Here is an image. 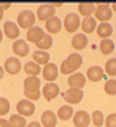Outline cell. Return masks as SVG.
Instances as JSON below:
<instances>
[{
    "instance_id": "19",
    "label": "cell",
    "mask_w": 116,
    "mask_h": 127,
    "mask_svg": "<svg viewBox=\"0 0 116 127\" xmlns=\"http://www.w3.org/2000/svg\"><path fill=\"white\" fill-rule=\"evenodd\" d=\"M56 122H57V116H56V113H53V111H49V110L43 111L41 122H40L43 127H56Z\"/></svg>"
},
{
    "instance_id": "34",
    "label": "cell",
    "mask_w": 116,
    "mask_h": 127,
    "mask_svg": "<svg viewBox=\"0 0 116 127\" xmlns=\"http://www.w3.org/2000/svg\"><path fill=\"white\" fill-rule=\"evenodd\" d=\"M105 126L107 127H116V113L108 114V118L105 119Z\"/></svg>"
},
{
    "instance_id": "9",
    "label": "cell",
    "mask_w": 116,
    "mask_h": 127,
    "mask_svg": "<svg viewBox=\"0 0 116 127\" xmlns=\"http://www.w3.org/2000/svg\"><path fill=\"white\" fill-rule=\"evenodd\" d=\"M67 83H69V87L70 89H83L86 84V76L83 73H73L70 75L69 79H67Z\"/></svg>"
},
{
    "instance_id": "40",
    "label": "cell",
    "mask_w": 116,
    "mask_h": 127,
    "mask_svg": "<svg viewBox=\"0 0 116 127\" xmlns=\"http://www.w3.org/2000/svg\"><path fill=\"white\" fill-rule=\"evenodd\" d=\"M111 11H113V13H116V2L111 5Z\"/></svg>"
},
{
    "instance_id": "2",
    "label": "cell",
    "mask_w": 116,
    "mask_h": 127,
    "mask_svg": "<svg viewBox=\"0 0 116 127\" xmlns=\"http://www.w3.org/2000/svg\"><path fill=\"white\" fill-rule=\"evenodd\" d=\"M83 65V57L78 53H72L69 57L61 64V73L62 75H73Z\"/></svg>"
},
{
    "instance_id": "16",
    "label": "cell",
    "mask_w": 116,
    "mask_h": 127,
    "mask_svg": "<svg viewBox=\"0 0 116 127\" xmlns=\"http://www.w3.org/2000/svg\"><path fill=\"white\" fill-rule=\"evenodd\" d=\"M45 30L41 29V27H37V26H34L32 27V29H29L27 30V41H30V43H35V45H37V43L40 41V40H41L43 37H45Z\"/></svg>"
},
{
    "instance_id": "1",
    "label": "cell",
    "mask_w": 116,
    "mask_h": 127,
    "mask_svg": "<svg viewBox=\"0 0 116 127\" xmlns=\"http://www.w3.org/2000/svg\"><path fill=\"white\" fill-rule=\"evenodd\" d=\"M24 95L27 100L37 102L41 95V83L38 76H27L24 79Z\"/></svg>"
},
{
    "instance_id": "22",
    "label": "cell",
    "mask_w": 116,
    "mask_h": 127,
    "mask_svg": "<svg viewBox=\"0 0 116 127\" xmlns=\"http://www.w3.org/2000/svg\"><path fill=\"white\" fill-rule=\"evenodd\" d=\"M75 111L72 108V105H62L61 108L57 110V113H56V116H57L61 121H69V119L73 118Z\"/></svg>"
},
{
    "instance_id": "31",
    "label": "cell",
    "mask_w": 116,
    "mask_h": 127,
    "mask_svg": "<svg viewBox=\"0 0 116 127\" xmlns=\"http://www.w3.org/2000/svg\"><path fill=\"white\" fill-rule=\"evenodd\" d=\"M103 71H105L107 75H110V76H116V59H110V61L105 64Z\"/></svg>"
},
{
    "instance_id": "5",
    "label": "cell",
    "mask_w": 116,
    "mask_h": 127,
    "mask_svg": "<svg viewBox=\"0 0 116 127\" xmlns=\"http://www.w3.org/2000/svg\"><path fill=\"white\" fill-rule=\"evenodd\" d=\"M35 19H37V16H35L32 11L29 10H26V11H22V13H19L18 16V27L19 29H32L34 27V24H35Z\"/></svg>"
},
{
    "instance_id": "20",
    "label": "cell",
    "mask_w": 116,
    "mask_h": 127,
    "mask_svg": "<svg viewBox=\"0 0 116 127\" xmlns=\"http://www.w3.org/2000/svg\"><path fill=\"white\" fill-rule=\"evenodd\" d=\"M81 30H83V33L87 35V33H92V32H95V29H97V21L91 16V18H84L81 21Z\"/></svg>"
},
{
    "instance_id": "6",
    "label": "cell",
    "mask_w": 116,
    "mask_h": 127,
    "mask_svg": "<svg viewBox=\"0 0 116 127\" xmlns=\"http://www.w3.org/2000/svg\"><path fill=\"white\" fill-rule=\"evenodd\" d=\"M54 16H56V8L51 5V3H43V5L38 6L37 18L40 19V21L46 22V21H49L51 18H54Z\"/></svg>"
},
{
    "instance_id": "35",
    "label": "cell",
    "mask_w": 116,
    "mask_h": 127,
    "mask_svg": "<svg viewBox=\"0 0 116 127\" xmlns=\"http://www.w3.org/2000/svg\"><path fill=\"white\" fill-rule=\"evenodd\" d=\"M0 127H11L10 121H6L5 118H0Z\"/></svg>"
},
{
    "instance_id": "38",
    "label": "cell",
    "mask_w": 116,
    "mask_h": 127,
    "mask_svg": "<svg viewBox=\"0 0 116 127\" xmlns=\"http://www.w3.org/2000/svg\"><path fill=\"white\" fill-rule=\"evenodd\" d=\"M3 75H5V68H3V67H0V79L3 78Z\"/></svg>"
},
{
    "instance_id": "12",
    "label": "cell",
    "mask_w": 116,
    "mask_h": 127,
    "mask_svg": "<svg viewBox=\"0 0 116 127\" xmlns=\"http://www.w3.org/2000/svg\"><path fill=\"white\" fill-rule=\"evenodd\" d=\"M41 75H43V78H45L48 83H53L54 79L57 78V75H59L57 65H56V64H46L45 68H41Z\"/></svg>"
},
{
    "instance_id": "21",
    "label": "cell",
    "mask_w": 116,
    "mask_h": 127,
    "mask_svg": "<svg viewBox=\"0 0 116 127\" xmlns=\"http://www.w3.org/2000/svg\"><path fill=\"white\" fill-rule=\"evenodd\" d=\"M87 46V37L84 33H77L73 38H72V48L75 51H81Z\"/></svg>"
},
{
    "instance_id": "15",
    "label": "cell",
    "mask_w": 116,
    "mask_h": 127,
    "mask_svg": "<svg viewBox=\"0 0 116 127\" xmlns=\"http://www.w3.org/2000/svg\"><path fill=\"white\" fill-rule=\"evenodd\" d=\"M41 94L48 102H51L59 95V86L56 83H46V86L41 89Z\"/></svg>"
},
{
    "instance_id": "42",
    "label": "cell",
    "mask_w": 116,
    "mask_h": 127,
    "mask_svg": "<svg viewBox=\"0 0 116 127\" xmlns=\"http://www.w3.org/2000/svg\"><path fill=\"white\" fill-rule=\"evenodd\" d=\"M2 38H3V30L0 29V43H2Z\"/></svg>"
},
{
    "instance_id": "32",
    "label": "cell",
    "mask_w": 116,
    "mask_h": 127,
    "mask_svg": "<svg viewBox=\"0 0 116 127\" xmlns=\"http://www.w3.org/2000/svg\"><path fill=\"white\" fill-rule=\"evenodd\" d=\"M103 89H105V92L108 95H116V79H108V81L105 83V86H103Z\"/></svg>"
},
{
    "instance_id": "27",
    "label": "cell",
    "mask_w": 116,
    "mask_h": 127,
    "mask_svg": "<svg viewBox=\"0 0 116 127\" xmlns=\"http://www.w3.org/2000/svg\"><path fill=\"white\" fill-rule=\"evenodd\" d=\"M99 49H100V53H102V54L108 56V54H111V53L115 51V43L111 41L110 38L102 40V41H100V45H99Z\"/></svg>"
},
{
    "instance_id": "24",
    "label": "cell",
    "mask_w": 116,
    "mask_h": 127,
    "mask_svg": "<svg viewBox=\"0 0 116 127\" xmlns=\"http://www.w3.org/2000/svg\"><path fill=\"white\" fill-rule=\"evenodd\" d=\"M111 33H113V29H111V26H110L108 22H103V24H99V26H97V35L102 40L110 38Z\"/></svg>"
},
{
    "instance_id": "30",
    "label": "cell",
    "mask_w": 116,
    "mask_h": 127,
    "mask_svg": "<svg viewBox=\"0 0 116 127\" xmlns=\"http://www.w3.org/2000/svg\"><path fill=\"white\" fill-rule=\"evenodd\" d=\"M91 122L94 124V127H102L105 124V118H103L102 111H97L95 110L92 114H91Z\"/></svg>"
},
{
    "instance_id": "7",
    "label": "cell",
    "mask_w": 116,
    "mask_h": 127,
    "mask_svg": "<svg viewBox=\"0 0 116 127\" xmlns=\"http://www.w3.org/2000/svg\"><path fill=\"white\" fill-rule=\"evenodd\" d=\"M64 95V100L67 102V105H75V103H79L84 97L81 89H67L65 92L62 94Z\"/></svg>"
},
{
    "instance_id": "33",
    "label": "cell",
    "mask_w": 116,
    "mask_h": 127,
    "mask_svg": "<svg viewBox=\"0 0 116 127\" xmlns=\"http://www.w3.org/2000/svg\"><path fill=\"white\" fill-rule=\"evenodd\" d=\"M8 111H10V102H8L6 98L0 97V116L8 114Z\"/></svg>"
},
{
    "instance_id": "10",
    "label": "cell",
    "mask_w": 116,
    "mask_h": 127,
    "mask_svg": "<svg viewBox=\"0 0 116 127\" xmlns=\"http://www.w3.org/2000/svg\"><path fill=\"white\" fill-rule=\"evenodd\" d=\"M19 32H21V29L18 27V24H16V22L8 21V22L3 24V35L8 37L10 40H14V41H16V38L19 37Z\"/></svg>"
},
{
    "instance_id": "36",
    "label": "cell",
    "mask_w": 116,
    "mask_h": 127,
    "mask_svg": "<svg viewBox=\"0 0 116 127\" xmlns=\"http://www.w3.org/2000/svg\"><path fill=\"white\" fill-rule=\"evenodd\" d=\"M0 8H2L3 11H6V10H10V8H11V3H0Z\"/></svg>"
},
{
    "instance_id": "8",
    "label": "cell",
    "mask_w": 116,
    "mask_h": 127,
    "mask_svg": "<svg viewBox=\"0 0 116 127\" xmlns=\"http://www.w3.org/2000/svg\"><path fill=\"white\" fill-rule=\"evenodd\" d=\"M16 111H18V114H21V116H32V114L35 113V105L34 102L27 100V98H24V100H19L18 105H16Z\"/></svg>"
},
{
    "instance_id": "25",
    "label": "cell",
    "mask_w": 116,
    "mask_h": 127,
    "mask_svg": "<svg viewBox=\"0 0 116 127\" xmlns=\"http://www.w3.org/2000/svg\"><path fill=\"white\" fill-rule=\"evenodd\" d=\"M94 11H95L94 3H79L78 5V13L83 18H91V14H94Z\"/></svg>"
},
{
    "instance_id": "3",
    "label": "cell",
    "mask_w": 116,
    "mask_h": 127,
    "mask_svg": "<svg viewBox=\"0 0 116 127\" xmlns=\"http://www.w3.org/2000/svg\"><path fill=\"white\" fill-rule=\"evenodd\" d=\"M111 16H113V11H111L110 5H107V3H99V5L95 6L94 19H95V21H100V24L108 22L111 19Z\"/></svg>"
},
{
    "instance_id": "41",
    "label": "cell",
    "mask_w": 116,
    "mask_h": 127,
    "mask_svg": "<svg viewBox=\"0 0 116 127\" xmlns=\"http://www.w3.org/2000/svg\"><path fill=\"white\" fill-rule=\"evenodd\" d=\"M3 13H5V11H3L2 8H0V21H2V19H3Z\"/></svg>"
},
{
    "instance_id": "14",
    "label": "cell",
    "mask_w": 116,
    "mask_h": 127,
    "mask_svg": "<svg viewBox=\"0 0 116 127\" xmlns=\"http://www.w3.org/2000/svg\"><path fill=\"white\" fill-rule=\"evenodd\" d=\"M103 76H105V71H103V68H102V67H99V65L89 67L87 71H86V79H89V81H92V83L100 81Z\"/></svg>"
},
{
    "instance_id": "28",
    "label": "cell",
    "mask_w": 116,
    "mask_h": 127,
    "mask_svg": "<svg viewBox=\"0 0 116 127\" xmlns=\"http://www.w3.org/2000/svg\"><path fill=\"white\" fill-rule=\"evenodd\" d=\"M35 46H37L38 51H48L51 46H53V37H51V35H45Z\"/></svg>"
},
{
    "instance_id": "18",
    "label": "cell",
    "mask_w": 116,
    "mask_h": 127,
    "mask_svg": "<svg viewBox=\"0 0 116 127\" xmlns=\"http://www.w3.org/2000/svg\"><path fill=\"white\" fill-rule=\"evenodd\" d=\"M13 53L16 54V57H26L29 54V45L26 40H16L13 43Z\"/></svg>"
},
{
    "instance_id": "39",
    "label": "cell",
    "mask_w": 116,
    "mask_h": 127,
    "mask_svg": "<svg viewBox=\"0 0 116 127\" xmlns=\"http://www.w3.org/2000/svg\"><path fill=\"white\" fill-rule=\"evenodd\" d=\"M54 8H62V3H51Z\"/></svg>"
},
{
    "instance_id": "26",
    "label": "cell",
    "mask_w": 116,
    "mask_h": 127,
    "mask_svg": "<svg viewBox=\"0 0 116 127\" xmlns=\"http://www.w3.org/2000/svg\"><path fill=\"white\" fill-rule=\"evenodd\" d=\"M34 62L38 64L40 67L49 64V53L48 51H35L34 53Z\"/></svg>"
},
{
    "instance_id": "4",
    "label": "cell",
    "mask_w": 116,
    "mask_h": 127,
    "mask_svg": "<svg viewBox=\"0 0 116 127\" xmlns=\"http://www.w3.org/2000/svg\"><path fill=\"white\" fill-rule=\"evenodd\" d=\"M79 26H81V21H79V16L77 13H69L65 16V19L62 21V27L69 33H75L79 29Z\"/></svg>"
},
{
    "instance_id": "37",
    "label": "cell",
    "mask_w": 116,
    "mask_h": 127,
    "mask_svg": "<svg viewBox=\"0 0 116 127\" xmlns=\"http://www.w3.org/2000/svg\"><path fill=\"white\" fill-rule=\"evenodd\" d=\"M27 127H43V126L40 124V122H35L34 121V122H30V124H27Z\"/></svg>"
},
{
    "instance_id": "11",
    "label": "cell",
    "mask_w": 116,
    "mask_h": 127,
    "mask_svg": "<svg viewBox=\"0 0 116 127\" xmlns=\"http://www.w3.org/2000/svg\"><path fill=\"white\" fill-rule=\"evenodd\" d=\"M5 71L8 75H18L21 71V61L18 57H8L5 61Z\"/></svg>"
},
{
    "instance_id": "23",
    "label": "cell",
    "mask_w": 116,
    "mask_h": 127,
    "mask_svg": "<svg viewBox=\"0 0 116 127\" xmlns=\"http://www.w3.org/2000/svg\"><path fill=\"white\" fill-rule=\"evenodd\" d=\"M22 68H24V71L27 73V76H38V75L41 73V67H40L38 64H35L34 61L24 64Z\"/></svg>"
},
{
    "instance_id": "17",
    "label": "cell",
    "mask_w": 116,
    "mask_h": 127,
    "mask_svg": "<svg viewBox=\"0 0 116 127\" xmlns=\"http://www.w3.org/2000/svg\"><path fill=\"white\" fill-rule=\"evenodd\" d=\"M45 27H46V32L48 35H54V33H59L62 29V21L57 18V16H54V18H51L49 21L45 22Z\"/></svg>"
},
{
    "instance_id": "29",
    "label": "cell",
    "mask_w": 116,
    "mask_h": 127,
    "mask_svg": "<svg viewBox=\"0 0 116 127\" xmlns=\"http://www.w3.org/2000/svg\"><path fill=\"white\" fill-rule=\"evenodd\" d=\"M10 126L11 127H27L26 118L21 116V114H13V116H10Z\"/></svg>"
},
{
    "instance_id": "13",
    "label": "cell",
    "mask_w": 116,
    "mask_h": 127,
    "mask_svg": "<svg viewBox=\"0 0 116 127\" xmlns=\"http://www.w3.org/2000/svg\"><path fill=\"white\" fill-rule=\"evenodd\" d=\"M73 124H75V127H89L91 116L86 113L84 110L77 111V113L73 114Z\"/></svg>"
}]
</instances>
